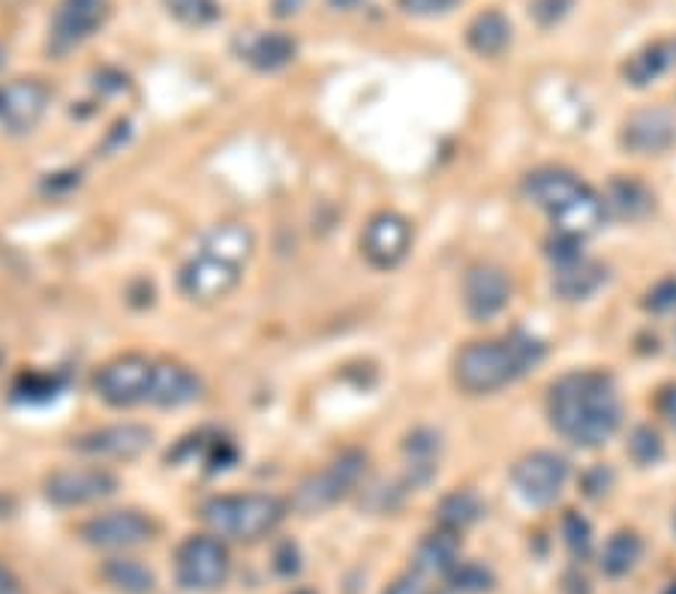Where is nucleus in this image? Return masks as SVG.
<instances>
[{
    "mask_svg": "<svg viewBox=\"0 0 676 594\" xmlns=\"http://www.w3.org/2000/svg\"><path fill=\"white\" fill-rule=\"evenodd\" d=\"M676 141V118L670 111H640L623 130V144L635 153H662Z\"/></svg>",
    "mask_w": 676,
    "mask_h": 594,
    "instance_id": "nucleus-18",
    "label": "nucleus"
},
{
    "mask_svg": "<svg viewBox=\"0 0 676 594\" xmlns=\"http://www.w3.org/2000/svg\"><path fill=\"white\" fill-rule=\"evenodd\" d=\"M646 310L653 313H670L676 310V280H662L646 294Z\"/></svg>",
    "mask_w": 676,
    "mask_h": 594,
    "instance_id": "nucleus-35",
    "label": "nucleus"
},
{
    "mask_svg": "<svg viewBox=\"0 0 676 594\" xmlns=\"http://www.w3.org/2000/svg\"><path fill=\"white\" fill-rule=\"evenodd\" d=\"M301 7L304 0H274V16H277V19H289V16H295Z\"/></svg>",
    "mask_w": 676,
    "mask_h": 594,
    "instance_id": "nucleus-40",
    "label": "nucleus"
},
{
    "mask_svg": "<svg viewBox=\"0 0 676 594\" xmlns=\"http://www.w3.org/2000/svg\"><path fill=\"white\" fill-rule=\"evenodd\" d=\"M298 594H310V592H298Z\"/></svg>",
    "mask_w": 676,
    "mask_h": 594,
    "instance_id": "nucleus-46",
    "label": "nucleus"
},
{
    "mask_svg": "<svg viewBox=\"0 0 676 594\" xmlns=\"http://www.w3.org/2000/svg\"><path fill=\"white\" fill-rule=\"evenodd\" d=\"M109 0H61L51 19V49L63 54L84 40H91L109 21Z\"/></svg>",
    "mask_w": 676,
    "mask_h": 594,
    "instance_id": "nucleus-12",
    "label": "nucleus"
},
{
    "mask_svg": "<svg viewBox=\"0 0 676 594\" xmlns=\"http://www.w3.org/2000/svg\"><path fill=\"white\" fill-rule=\"evenodd\" d=\"M153 366H157V361L139 352L118 354L97 370L93 393L111 409H132V405L151 403Z\"/></svg>",
    "mask_w": 676,
    "mask_h": 594,
    "instance_id": "nucleus-4",
    "label": "nucleus"
},
{
    "mask_svg": "<svg viewBox=\"0 0 676 594\" xmlns=\"http://www.w3.org/2000/svg\"><path fill=\"white\" fill-rule=\"evenodd\" d=\"M286 504L277 495L268 493H243V495H217L205 502L202 520L217 537L232 541H262L284 523Z\"/></svg>",
    "mask_w": 676,
    "mask_h": 594,
    "instance_id": "nucleus-3",
    "label": "nucleus"
},
{
    "mask_svg": "<svg viewBox=\"0 0 676 594\" xmlns=\"http://www.w3.org/2000/svg\"><path fill=\"white\" fill-rule=\"evenodd\" d=\"M563 534H566L568 553L575 555V558H586L589 546H593V528H589L584 516L571 511V514L563 520Z\"/></svg>",
    "mask_w": 676,
    "mask_h": 594,
    "instance_id": "nucleus-33",
    "label": "nucleus"
},
{
    "mask_svg": "<svg viewBox=\"0 0 676 594\" xmlns=\"http://www.w3.org/2000/svg\"><path fill=\"white\" fill-rule=\"evenodd\" d=\"M658 409H662V414H665L667 421H670V426L676 430V384H670V387L662 391V396H658Z\"/></svg>",
    "mask_w": 676,
    "mask_h": 594,
    "instance_id": "nucleus-39",
    "label": "nucleus"
},
{
    "mask_svg": "<svg viewBox=\"0 0 676 594\" xmlns=\"http://www.w3.org/2000/svg\"><path fill=\"white\" fill-rule=\"evenodd\" d=\"M547 414L563 439L577 447H598L619 430L623 405L610 375L568 373L550 384Z\"/></svg>",
    "mask_w": 676,
    "mask_h": 594,
    "instance_id": "nucleus-1",
    "label": "nucleus"
},
{
    "mask_svg": "<svg viewBox=\"0 0 676 594\" xmlns=\"http://www.w3.org/2000/svg\"><path fill=\"white\" fill-rule=\"evenodd\" d=\"M106 583L115 585L123 594H148L153 588V574L145 564L132 562V558H111L102 567Z\"/></svg>",
    "mask_w": 676,
    "mask_h": 594,
    "instance_id": "nucleus-29",
    "label": "nucleus"
},
{
    "mask_svg": "<svg viewBox=\"0 0 676 594\" xmlns=\"http://www.w3.org/2000/svg\"><path fill=\"white\" fill-rule=\"evenodd\" d=\"M665 594H676V583H674V585H670V588H667V592H665Z\"/></svg>",
    "mask_w": 676,
    "mask_h": 594,
    "instance_id": "nucleus-44",
    "label": "nucleus"
},
{
    "mask_svg": "<svg viewBox=\"0 0 676 594\" xmlns=\"http://www.w3.org/2000/svg\"><path fill=\"white\" fill-rule=\"evenodd\" d=\"M676 63V40H658L653 46H646L637 54H632L626 63V79L635 88H644L649 81L662 79L670 67Z\"/></svg>",
    "mask_w": 676,
    "mask_h": 594,
    "instance_id": "nucleus-22",
    "label": "nucleus"
},
{
    "mask_svg": "<svg viewBox=\"0 0 676 594\" xmlns=\"http://www.w3.org/2000/svg\"><path fill=\"white\" fill-rule=\"evenodd\" d=\"M12 393H16V400H24V403H31V400H49V396L58 393V379L49 373H24L19 382H16Z\"/></svg>",
    "mask_w": 676,
    "mask_h": 594,
    "instance_id": "nucleus-31",
    "label": "nucleus"
},
{
    "mask_svg": "<svg viewBox=\"0 0 676 594\" xmlns=\"http://www.w3.org/2000/svg\"><path fill=\"white\" fill-rule=\"evenodd\" d=\"M545 358V345L526 333H511L505 340H487V343L466 345L455 361V379L460 391L494 393L505 384L517 382Z\"/></svg>",
    "mask_w": 676,
    "mask_h": 594,
    "instance_id": "nucleus-2",
    "label": "nucleus"
},
{
    "mask_svg": "<svg viewBox=\"0 0 676 594\" xmlns=\"http://www.w3.org/2000/svg\"><path fill=\"white\" fill-rule=\"evenodd\" d=\"M295 51H298V46H295L289 33H259V37H252L250 40L247 51H243V58H247L256 70L277 72L284 70L286 63L295 61Z\"/></svg>",
    "mask_w": 676,
    "mask_h": 594,
    "instance_id": "nucleus-24",
    "label": "nucleus"
},
{
    "mask_svg": "<svg viewBox=\"0 0 676 594\" xmlns=\"http://www.w3.org/2000/svg\"><path fill=\"white\" fill-rule=\"evenodd\" d=\"M605 199L586 187L584 181L568 192L563 202L550 211V220L556 225V234H568L575 241H584L589 234H596L605 222Z\"/></svg>",
    "mask_w": 676,
    "mask_h": 594,
    "instance_id": "nucleus-16",
    "label": "nucleus"
},
{
    "mask_svg": "<svg viewBox=\"0 0 676 594\" xmlns=\"http://www.w3.org/2000/svg\"><path fill=\"white\" fill-rule=\"evenodd\" d=\"M355 3H361V0H331V7H340V10H349Z\"/></svg>",
    "mask_w": 676,
    "mask_h": 594,
    "instance_id": "nucleus-42",
    "label": "nucleus"
},
{
    "mask_svg": "<svg viewBox=\"0 0 676 594\" xmlns=\"http://www.w3.org/2000/svg\"><path fill=\"white\" fill-rule=\"evenodd\" d=\"M511 282L494 264H475L464 276V306L475 322H487L508 306Z\"/></svg>",
    "mask_w": 676,
    "mask_h": 594,
    "instance_id": "nucleus-15",
    "label": "nucleus"
},
{
    "mask_svg": "<svg viewBox=\"0 0 676 594\" xmlns=\"http://www.w3.org/2000/svg\"><path fill=\"white\" fill-rule=\"evenodd\" d=\"M640 553H644V546L635 532H616L602 550V571L607 576H626L637 564Z\"/></svg>",
    "mask_w": 676,
    "mask_h": 594,
    "instance_id": "nucleus-27",
    "label": "nucleus"
},
{
    "mask_svg": "<svg viewBox=\"0 0 676 594\" xmlns=\"http://www.w3.org/2000/svg\"><path fill=\"white\" fill-rule=\"evenodd\" d=\"M364 463H367V460H364L361 451H346V454L337 456L334 463L325 465L322 472L310 474V477L298 486L292 504L301 514H319L325 507H331V504L340 502V499L358 484V477L364 474Z\"/></svg>",
    "mask_w": 676,
    "mask_h": 594,
    "instance_id": "nucleus-6",
    "label": "nucleus"
},
{
    "mask_svg": "<svg viewBox=\"0 0 676 594\" xmlns=\"http://www.w3.org/2000/svg\"><path fill=\"white\" fill-rule=\"evenodd\" d=\"M202 396V382L192 373L190 366L178 361H157L153 366V391L151 405L160 409H181V405L196 403Z\"/></svg>",
    "mask_w": 676,
    "mask_h": 594,
    "instance_id": "nucleus-17",
    "label": "nucleus"
},
{
    "mask_svg": "<svg viewBox=\"0 0 676 594\" xmlns=\"http://www.w3.org/2000/svg\"><path fill=\"white\" fill-rule=\"evenodd\" d=\"M457 564H460V544H457V534L445 532V528L430 534L425 544L418 546V553H415V574L421 576L451 574Z\"/></svg>",
    "mask_w": 676,
    "mask_h": 594,
    "instance_id": "nucleus-21",
    "label": "nucleus"
},
{
    "mask_svg": "<svg viewBox=\"0 0 676 594\" xmlns=\"http://www.w3.org/2000/svg\"><path fill=\"white\" fill-rule=\"evenodd\" d=\"M577 183H580V178H575V174L566 172V169H538V172L526 178L524 192L538 208H545V211L550 213L556 204L566 199L568 192L575 190Z\"/></svg>",
    "mask_w": 676,
    "mask_h": 594,
    "instance_id": "nucleus-26",
    "label": "nucleus"
},
{
    "mask_svg": "<svg viewBox=\"0 0 676 594\" xmlns=\"http://www.w3.org/2000/svg\"><path fill=\"white\" fill-rule=\"evenodd\" d=\"M232 574V555L220 537L196 534L187 537L175 553V576L190 592H213Z\"/></svg>",
    "mask_w": 676,
    "mask_h": 594,
    "instance_id": "nucleus-5",
    "label": "nucleus"
},
{
    "mask_svg": "<svg viewBox=\"0 0 676 594\" xmlns=\"http://www.w3.org/2000/svg\"><path fill=\"white\" fill-rule=\"evenodd\" d=\"M511 481H515L517 493L524 495V502L545 507V504H554L563 493L568 481V463L550 451H535L515 465Z\"/></svg>",
    "mask_w": 676,
    "mask_h": 594,
    "instance_id": "nucleus-11",
    "label": "nucleus"
},
{
    "mask_svg": "<svg viewBox=\"0 0 676 594\" xmlns=\"http://www.w3.org/2000/svg\"><path fill=\"white\" fill-rule=\"evenodd\" d=\"M166 10L187 28H208L220 19V3L217 0H162Z\"/></svg>",
    "mask_w": 676,
    "mask_h": 594,
    "instance_id": "nucleus-30",
    "label": "nucleus"
},
{
    "mask_svg": "<svg viewBox=\"0 0 676 594\" xmlns=\"http://www.w3.org/2000/svg\"><path fill=\"white\" fill-rule=\"evenodd\" d=\"M571 3L575 0H533V19L538 21V24H556V21L563 19L568 10H571Z\"/></svg>",
    "mask_w": 676,
    "mask_h": 594,
    "instance_id": "nucleus-36",
    "label": "nucleus"
},
{
    "mask_svg": "<svg viewBox=\"0 0 676 594\" xmlns=\"http://www.w3.org/2000/svg\"><path fill=\"white\" fill-rule=\"evenodd\" d=\"M628 451H632V456H635L637 463H656L658 456H662V442H658V435L653 433V430H646V426H640L635 435H632V442H628Z\"/></svg>",
    "mask_w": 676,
    "mask_h": 594,
    "instance_id": "nucleus-34",
    "label": "nucleus"
},
{
    "mask_svg": "<svg viewBox=\"0 0 676 594\" xmlns=\"http://www.w3.org/2000/svg\"><path fill=\"white\" fill-rule=\"evenodd\" d=\"M443 594H457V588H455V592H443Z\"/></svg>",
    "mask_w": 676,
    "mask_h": 594,
    "instance_id": "nucleus-45",
    "label": "nucleus"
},
{
    "mask_svg": "<svg viewBox=\"0 0 676 594\" xmlns=\"http://www.w3.org/2000/svg\"><path fill=\"white\" fill-rule=\"evenodd\" d=\"M118 490V477L100 465L58 469L46 477V499L58 507H81L109 499Z\"/></svg>",
    "mask_w": 676,
    "mask_h": 594,
    "instance_id": "nucleus-8",
    "label": "nucleus"
},
{
    "mask_svg": "<svg viewBox=\"0 0 676 594\" xmlns=\"http://www.w3.org/2000/svg\"><path fill=\"white\" fill-rule=\"evenodd\" d=\"M81 537L100 550H132L153 537V523L139 511H106L81 525Z\"/></svg>",
    "mask_w": 676,
    "mask_h": 594,
    "instance_id": "nucleus-13",
    "label": "nucleus"
},
{
    "mask_svg": "<svg viewBox=\"0 0 676 594\" xmlns=\"http://www.w3.org/2000/svg\"><path fill=\"white\" fill-rule=\"evenodd\" d=\"M202 250L243 268L252 250H256V234L243 222H222V225H213L211 232L205 234Z\"/></svg>",
    "mask_w": 676,
    "mask_h": 594,
    "instance_id": "nucleus-19",
    "label": "nucleus"
},
{
    "mask_svg": "<svg viewBox=\"0 0 676 594\" xmlns=\"http://www.w3.org/2000/svg\"><path fill=\"white\" fill-rule=\"evenodd\" d=\"M3 63H7V51H3V46H0V70H3Z\"/></svg>",
    "mask_w": 676,
    "mask_h": 594,
    "instance_id": "nucleus-43",
    "label": "nucleus"
},
{
    "mask_svg": "<svg viewBox=\"0 0 676 594\" xmlns=\"http://www.w3.org/2000/svg\"><path fill=\"white\" fill-rule=\"evenodd\" d=\"M0 594H19L16 580H12L10 571H3V567H0Z\"/></svg>",
    "mask_w": 676,
    "mask_h": 594,
    "instance_id": "nucleus-41",
    "label": "nucleus"
},
{
    "mask_svg": "<svg viewBox=\"0 0 676 594\" xmlns=\"http://www.w3.org/2000/svg\"><path fill=\"white\" fill-rule=\"evenodd\" d=\"M241 271L243 268H238V264L202 250L181 268L178 289H181L183 298H190L196 303H217L238 289Z\"/></svg>",
    "mask_w": 676,
    "mask_h": 594,
    "instance_id": "nucleus-7",
    "label": "nucleus"
},
{
    "mask_svg": "<svg viewBox=\"0 0 676 594\" xmlns=\"http://www.w3.org/2000/svg\"><path fill=\"white\" fill-rule=\"evenodd\" d=\"M607 280V271L602 264L586 262V259H577L571 264H563L556 268L554 273V292L563 298V301H584L589 294H596Z\"/></svg>",
    "mask_w": 676,
    "mask_h": 594,
    "instance_id": "nucleus-20",
    "label": "nucleus"
},
{
    "mask_svg": "<svg viewBox=\"0 0 676 594\" xmlns=\"http://www.w3.org/2000/svg\"><path fill=\"white\" fill-rule=\"evenodd\" d=\"M51 91L40 79H12L0 84V127L10 135H24L40 127Z\"/></svg>",
    "mask_w": 676,
    "mask_h": 594,
    "instance_id": "nucleus-10",
    "label": "nucleus"
},
{
    "mask_svg": "<svg viewBox=\"0 0 676 594\" xmlns=\"http://www.w3.org/2000/svg\"><path fill=\"white\" fill-rule=\"evenodd\" d=\"M457 0H400V7L412 16H436L455 7Z\"/></svg>",
    "mask_w": 676,
    "mask_h": 594,
    "instance_id": "nucleus-37",
    "label": "nucleus"
},
{
    "mask_svg": "<svg viewBox=\"0 0 676 594\" xmlns=\"http://www.w3.org/2000/svg\"><path fill=\"white\" fill-rule=\"evenodd\" d=\"M385 594H427L425 576H421V574L397 576V580H394V583L385 588Z\"/></svg>",
    "mask_w": 676,
    "mask_h": 594,
    "instance_id": "nucleus-38",
    "label": "nucleus"
},
{
    "mask_svg": "<svg viewBox=\"0 0 676 594\" xmlns=\"http://www.w3.org/2000/svg\"><path fill=\"white\" fill-rule=\"evenodd\" d=\"M409 250H412V225L400 213L382 211L364 225L361 252L376 271L397 268L409 255Z\"/></svg>",
    "mask_w": 676,
    "mask_h": 594,
    "instance_id": "nucleus-9",
    "label": "nucleus"
},
{
    "mask_svg": "<svg viewBox=\"0 0 676 594\" xmlns=\"http://www.w3.org/2000/svg\"><path fill=\"white\" fill-rule=\"evenodd\" d=\"M478 516H481V502H478V495L466 493V490L445 495L443 502H439V507H436V520H439V525H443L445 532H455V534L464 532L466 525H473Z\"/></svg>",
    "mask_w": 676,
    "mask_h": 594,
    "instance_id": "nucleus-28",
    "label": "nucleus"
},
{
    "mask_svg": "<svg viewBox=\"0 0 676 594\" xmlns=\"http://www.w3.org/2000/svg\"><path fill=\"white\" fill-rule=\"evenodd\" d=\"M451 583H455L457 592L478 594V592H487V588H490L494 576H490V571L481 567V564L464 562V564H457L455 571H451Z\"/></svg>",
    "mask_w": 676,
    "mask_h": 594,
    "instance_id": "nucleus-32",
    "label": "nucleus"
},
{
    "mask_svg": "<svg viewBox=\"0 0 676 594\" xmlns=\"http://www.w3.org/2000/svg\"><path fill=\"white\" fill-rule=\"evenodd\" d=\"M151 442L153 433L142 423H111L76 439L72 447L79 454L102 456V460H136L151 447Z\"/></svg>",
    "mask_w": 676,
    "mask_h": 594,
    "instance_id": "nucleus-14",
    "label": "nucleus"
},
{
    "mask_svg": "<svg viewBox=\"0 0 676 594\" xmlns=\"http://www.w3.org/2000/svg\"><path fill=\"white\" fill-rule=\"evenodd\" d=\"M605 208L614 211V217H619V220H640L653 211V192L635 178H616L607 187Z\"/></svg>",
    "mask_w": 676,
    "mask_h": 594,
    "instance_id": "nucleus-25",
    "label": "nucleus"
},
{
    "mask_svg": "<svg viewBox=\"0 0 676 594\" xmlns=\"http://www.w3.org/2000/svg\"><path fill=\"white\" fill-rule=\"evenodd\" d=\"M466 42H469V49L475 54L494 58V54H499L511 42V24H508L503 12L487 10L481 16H475L473 24L466 28Z\"/></svg>",
    "mask_w": 676,
    "mask_h": 594,
    "instance_id": "nucleus-23",
    "label": "nucleus"
}]
</instances>
